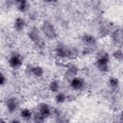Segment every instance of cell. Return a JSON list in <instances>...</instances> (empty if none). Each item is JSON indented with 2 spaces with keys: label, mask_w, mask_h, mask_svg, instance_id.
I'll list each match as a JSON object with an SVG mask.
<instances>
[{
  "label": "cell",
  "mask_w": 123,
  "mask_h": 123,
  "mask_svg": "<svg viewBox=\"0 0 123 123\" xmlns=\"http://www.w3.org/2000/svg\"><path fill=\"white\" fill-rule=\"evenodd\" d=\"M82 40L83 42L87 45H93L96 43L95 38L92 36L86 35L83 37Z\"/></svg>",
  "instance_id": "10"
},
{
  "label": "cell",
  "mask_w": 123,
  "mask_h": 123,
  "mask_svg": "<svg viewBox=\"0 0 123 123\" xmlns=\"http://www.w3.org/2000/svg\"><path fill=\"white\" fill-rule=\"evenodd\" d=\"M113 56L115 58L119 60H122L123 59V53L121 50L115 51L113 54Z\"/></svg>",
  "instance_id": "20"
},
{
  "label": "cell",
  "mask_w": 123,
  "mask_h": 123,
  "mask_svg": "<svg viewBox=\"0 0 123 123\" xmlns=\"http://www.w3.org/2000/svg\"><path fill=\"white\" fill-rule=\"evenodd\" d=\"M55 99H56V100L57 102H58V103H62L65 100V96L63 93H58L56 95Z\"/></svg>",
  "instance_id": "17"
},
{
  "label": "cell",
  "mask_w": 123,
  "mask_h": 123,
  "mask_svg": "<svg viewBox=\"0 0 123 123\" xmlns=\"http://www.w3.org/2000/svg\"><path fill=\"white\" fill-rule=\"evenodd\" d=\"M25 25V22L24 20L21 18H17L14 23V26L15 29L18 31L22 30Z\"/></svg>",
  "instance_id": "11"
},
{
  "label": "cell",
  "mask_w": 123,
  "mask_h": 123,
  "mask_svg": "<svg viewBox=\"0 0 123 123\" xmlns=\"http://www.w3.org/2000/svg\"><path fill=\"white\" fill-rule=\"evenodd\" d=\"M10 66L14 68L19 67L22 64V61L18 56H12L9 60Z\"/></svg>",
  "instance_id": "8"
},
{
  "label": "cell",
  "mask_w": 123,
  "mask_h": 123,
  "mask_svg": "<svg viewBox=\"0 0 123 123\" xmlns=\"http://www.w3.org/2000/svg\"><path fill=\"white\" fill-rule=\"evenodd\" d=\"M32 73L36 76H40L43 73V69L40 66H36L31 68Z\"/></svg>",
  "instance_id": "13"
},
{
  "label": "cell",
  "mask_w": 123,
  "mask_h": 123,
  "mask_svg": "<svg viewBox=\"0 0 123 123\" xmlns=\"http://www.w3.org/2000/svg\"><path fill=\"white\" fill-rule=\"evenodd\" d=\"M118 80L114 77H111L109 80V83L111 86L112 87H116L118 85Z\"/></svg>",
  "instance_id": "18"
},
{
  "label": "cell",
  "mask_w": 123,
  "mask_h": 123,
  "mask_svg": "<svg viewBox=\"0 0 123 123\" xmlns=\"http://www.w3.org/2000/svg\"><path fill=\"white\" fill-rule=\"evenodd\" d=\"M44 118L40 114L37 113L34 116V121L35 122L37 123H42L43 122Z\"/></svg>",
  "instance_id": "19"
},
{
  "label": "cell",
  "mask_w": 123,
  "mask_h": 123,
  "mask_svg": "<svg viewBox=\"0 0 123 123\" xmlns=\"http://www.w3.org/2000/svg\"><path fill=\"white\" fill-rule=\"evenodd\" d=\"M28 36L30 39L33 41L36 45L39 47H42L43 46V42L40 37L38 30L37 28L34 27L28 33Z\"/></svg>",
  "instance_id": "3"
},
{
  "label": "cell",
  "mask_w": 123,
  "mask_h": 123,
  "mask_svg": "<svg viewBox=\"0 0 123 123\" xmlns=\"http://www.w3.org/2000/svg\"><path fill=\"white\" fill-rule=\"evenodd\" d=\"M40 114L44 118H47L50 115V110L48 105L46 103H41L39 106Z\"/></svg>",
  "instance_id": "6"
},
{
  "label": "cell",
  "mask_w": 123,
  "mask_h": 123,
  "mask_svg": "<svg viewBox=\"0 0 123 123\" xmlns=\"http://www.w3.org/2000/svg\"><path fill=\"white\" fill-rule=\"evenodd\" d=\"M70 49L64 47H58L56 49V53L58 56L62 58L69 57Z\"/></svg>",
  "instance_id": "4"
},
{
  "label": "cell",
  "mask_w": 123,
  "mask_h": 123,
  "mask_svg": "<svg viewBox=\"0 0 123 123\" xmlns=\"http://www.w3.org/2000/svg\"><path fill=\"white\" fill-rule=\"evenodd\" d=\"M77 72V70L76 67L74 66H71L68 70V71L67 73H68L67 76L68 77L69 76H74L76 74Z\"/></svg>",
  "instance_id": "16"
},
{
  "label": "cell",
  "mask_w": 123,
  "mask_h": 123,
  "mask_svg": "<svg viewBox=\"0 0 123 123\" xmlns=\"http://www.w3.org/2000/svg\"><path fill=\"white\" fill-rule=\"evenodd\" d=\"M84 85V80L81 78H74L71 81V86L75 90L81 89L83 87Z\"/></svg>",
  "instance_id": "5"
},
{
  "label": "cell",
  "mask_w": 123,
  "mask_h": 123,
  "mask_svg": "<svg viewBox=\"0 0 123 123\" xmlns=\"http://www.w3.org/2000/svg\"><path fill=\"white\" fill-rule=\"evenodd\" d=\"M112 37L115 42L122 44L123 42L122 29H119L115 31L112 34Z\"/></svg>",
  "instance_id": "7"
},
{
  "label": "cell",
  "mask_w": 123,
  "mask_h": 123,
  "mask_svg": "<svg viewBox=\"0 0 123 123\" xmlns=\"http://www.w3.org/2000/svg\"><path fill=\"white\" fill-rule=\"evenodd\" d=\"M5 81V78L4 76L2 74H1L0 76V84L1 85H2L3 84H4Z\"/></svg>",
  "instance_id": "21"
},
{
  "label": "cell",
  "mask_w": 123,
  "mask_h": 123,
  "mask_svg": "<svg viewBox=\"0 0 123 123\" xmlns=\"http://www.w3.org/2000/svg\"><path fill=\"white\" fill-rule=\"evenodd\" d=\"M17 6L18 10L22 12H24L28 7V3L25 0H19L17 1Z\"/></svg>",
  "instance_id": "12"
},
{
  "label": "cell",
  "mask_w": 123,
  "mask_h": 123,
  "mask_svg": "<svg viewBox=\"0 0 123 123\" xmlns=\"http://www.w3.org/2000/svg\"><path fill=\"white\" fill-rule=\"evenodd\" d=\"M50 89L53 92L58 91L59 89V83L57 81L55 80L52 82L49 86Z\"/></svg>",
  "instance_id": "14"
},
{
  "label": "cell",
  "mask_w": 123,
  "mask_h": 123,
  "mask_svg": "<svg viewBox=\"0 0 123 123\" xmlns=\"http://www.w3.org/2000/svg\"><path fill=\"white\" fill-rule=\"evenodd\" d=\"M21 115L24 118L27 120V119H29L30 118L31 113L29 111V110H28L27 109H25L22 111Z\"/></svg>",
  "instance_id": "15"
},
{
  "label": "cell",
  "mask_w": 123,
  "mask_h": 123,
  "mask_svg": "<svg viewBox=\"0 0 123 123\" xmlns=\"http://www.w3.org/2000/svg\"><path fill=\"white\" fill-rule=\"evenodd\" d=\"M42 30L45 35L49 38H54L57 36V33L53 25L48 21L44 22Z\"/></svg>",
  "instance_id": "2"
},
{
  "label": "cell",
  "mask_w": 123,
  "mask_h": 123,
  "mask_svg": "<svg viewBox=\"0 0 123 123\" xmlns=\"http://www.w3.org/2000/svg\"><path fill=\"white\" fill-rule=\"evenodd\" d=\"M17 105V101L15 98H12L9 99L7 103V106L9 111L10 112L13 111L15 110Z\"/></svg>",
  "instance_id": "9"
},
{
  "label": "cell",
  "mask_w": 123,
  "mask_h": 123,
  "mask_svg": "<svg viewBox=\"0 0 123 123\" xmlns=\"http://www.w3.org/2000/svg\"><path fill=\"white\" fill-rule=\"evenodd\" d=\"M109 62L108 54L105 52H101L98 53L97 57L96 66L98 69L102 71L106 72L108 71V62Z\"/></svg>",
  "instance_id": "1"
}]
</instances>
